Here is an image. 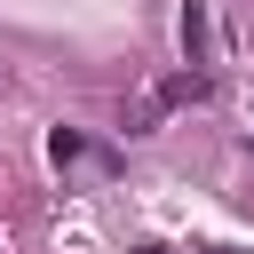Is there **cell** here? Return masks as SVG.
<instances>
[{"instance_id":"6da1fadb","label":"cell","mask_w":254,"mask_h":254,"mask_svg":"<svg viewBox=\"0 0 254 254\" xmlns=\"http://www.w3.org/2000/svg\"><path fill=\"white\" fill-rule=\"evenodd\" d=\"M206 87H214L206 71H175V79H167V87L151 95V111H167V103H206Z\"/></svg>"},{"instance_id":"7a4b0ae2","label":"cell","mask_w":254,"mask_h":254,"mask_svg":"<svg viewBox=\"0 0 254 254\" xmlns=\"http://www.w3.org/2000/svg\"><path fill=\"white\" fill-rule=\"evenodd\" d=\"M183 48L190 64H206V0H183Z\"/></svg>"},{"instance_id":"3957f363","label":"cell","mask_w":254,"mask_h":254,"mask_svg":"<svg viewBox=\"0 0 254 254\" xmlns=\"http://www.w3.org/2000/svg\"><path fill=\"white\" fill-rule=\"evenodd\" d=\"M48 151H56V167H71V159H87V143H79L71 127H56V135H48Z\"/></svg>"}]
</instances>
